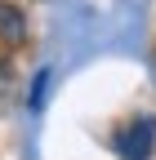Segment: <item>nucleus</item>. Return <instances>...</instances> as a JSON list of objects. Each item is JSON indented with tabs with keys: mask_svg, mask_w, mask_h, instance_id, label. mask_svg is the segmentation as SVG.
<instances>
[{
	"mask_svg": "<svg viewBox=\"0 0 156 160\" xmlns=\"http://www.w3.org/2000/svg\"><path fill=\"white\" fill-rule=\"evenodd\" d=\"M27 40V18H23V9H13L9 0H0V45H23Z\"/></svg>",
	"mask_w": 156,
	"mask_h": 160,
	"instance_id": "nucleus-2",
	"label": "nucleus"
},
{
	"mask_svg": "<svg viewBox=\"0 0 156 160\" xmlns=\"http://www.w3.org/2000/svg\"><path fill=\"white\" fill-rule=\"evenodd\" d=\"M156 151V116H138L116 133V156L121 160H152Z\"/></svg>",
	"mask_w": 156,
	"mask_h": 160,
	"instance_id": "nucleus-1",
	"label": "nucleus"
},
{
	"mask_svg": "<svg viewBox=\"0 0 156 160\" xmlns=\"http://www.w3.org/2000/svg\"><path fill=\"white\" fill-rule=\"evenodd\" d=\"M45 85H49V71H40V76H36V85H31V107H36V111L45 107Z\"/></svg>",
	"mask_w": 156,
	"mask_h": 160,
	"instance_id": "nucleus-3",
	"label": "nucleus"
}]
</instances>
